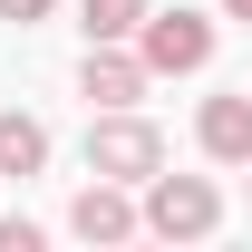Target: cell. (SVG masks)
I'll return each instance as SVG.
<instances>
[{"instance_id":"1","label":"cell","mask_w":252,"mask_h":252,"mask_svg":"<svg viewBox=\"0 0 252 252\" xmlns=\"http://www.w3.org/2000/svg\"><path fill=\"white\" fill-rule=\"evenodd\" d=\"M146 233L156 243H204V233H223V194L214 175H146Z\"/></svg>"},{"instance_id":"2","label":"cell","mask_w":252,"mask_h":252,"mask_svg":"<svg viewBox=\"0 0 252 252\" xmlns=\"http://www.w3.org/2000/svg\"><path fill=\"white\" fill-rule=\"evenodd\" d=\"M165 165V136L136 107H97V126H88V175H117V185H146Z\"/></svg>"},{"instance_id":"3","label":"cell","mask_w":252,"mask_h":252,"mask_svg":"<svg viewBox=\"0 0 252 252\" xmlns=\"http://www.w3.org/2000/svg\"><path fill=\"white\" fill-rule=\"evenodd\" d=\"M136 59L156 68V78H194V68L214 59V20H204V10H146Z\"/></svg>"},{"instance_id":"4","label":"cell","mask_w":252,"mask_h":252,"mask_svg":"<svg viewBox=\"0 0 252 252\" xmlns=\"http://www.w3.org/2000/svg\"><path fill=\"white\" fill-rule=\"evenodd\" d=\"M146 88H156V68L136 59V39H88V59H78V97L88 107H136Z\"/></svg>"},{"instance_id":"5","label":"cell","mask_w":252,"mask_h":252,"mask_svg":"<svg viewBox=\"0 0 252 252\" xmlns=\"http://www.w3.org/2000/svg\"><path fill=\"white\" fill-rule=\"evenodd\" d=\"M68 233H78V243H136V233H146V204H136L117 175H97V185H78V204H68Z\"/></svg>"},{"instance_id":"6","label":"cell","mask_w":252,"mask_h":252,"mask_svg":"<svg viewBox=\"0 0 252 252\" xmlns=\"http://www.w3.org/2000/svg\"><path fill=\"white\" fill-rule=\"evenodd\" d=\"M194 146H204L214 165H252V88L204 97V117H194Z\"/></svg>"},{"instance_id":"7","label":"cell","mask_w":252,"mask_h":252,"mask_svg":"<svg viewBox=\"0 0 252 252\" xmlns=\"http://www.w3.org/2000/svg\"><path fill=\"white\" fill-rule=\"evenodd\" d=\"M39 165H49V126L30 107H0V185H30Z\"/></svg>"},{"instance_id":"8","label":"cell","mask_w":252,"mask_h":252,"mask_svg":"<svg viewBox=\"0 0 252 252\" xmlns=\"http://www.w3.org/2000/svg\"><path fill=\"white\" fill-rule=\"evenodd\" d=\"M146 10H156V0H78V30L88 39H136Z\"/></svg>"},{"instance_id":"9","label":"cell","mask_w":252,"mask_h":252,"mask_svg":"<svg viewBox=\"0 0 252 252\" xmlns=\"http://www.w3.org/2000/svg\"><path fill=\"white\" fill-rule=\"evenodd\" d=\"M49 10H59V0H0V20H10V30H39Z\"/></svg>"},{"instance_id":"10","label":"cell","mask_w":252,"mask_h":252,"mask_svg":"<svg viewBox=\"0 0 252 252\" xmlns=\"http://www.w3.org/2000/svg\"><path fill=\"white\" fill-rule=\"evenodd\" d=\"M0 252H39V223H10V214H0Z\"/></svg>"},{"instance_id":"11","label":"cell","mask_w":252,"mask_h":252,"mask_svg":"<svg viewBox=\"0 0 252 252\" xmlns=\"http://www.w3.org/2000/svg\"><path fill=\"white\" fill-rule=\"evenodd\" d=\"M223 20H243V30H252V0H223Z\"/></svg>"},{"instance_id":"12","label":"cell","mask_w":252,"mask_h":252,"mask_svg":"<svg viewBox=\"0 0 252 252\" xmlns=\"http://www.w3.org/2000/svg\"><path fill=\"white\" fill-rule=\"evenodd\" d=\"M243 175H252V165H243Z\"/></svg>"}]
</instances>
